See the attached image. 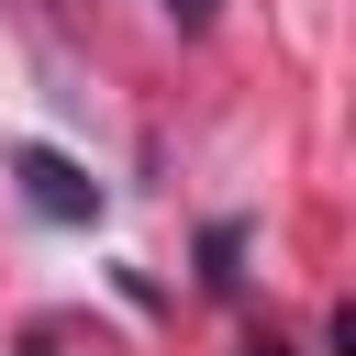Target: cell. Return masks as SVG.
<instances>
[{"label":"cell","mask_w":356,"mask_h":356,"mask_svg":"<svg viewBox=\"0 0 356 356\" xmlns=\"http://www.w3.org/2000/svg\"><path fill=\"white\" fill-rule=\"evenodd\" d=\"M22 356H78V323H33V334H22Z\"/></svg>","instance_id":"cell-2"},{"label":"cell","mask_w":356,"mask_h":356,"mask_svg":"<svg viewBox=\"0 0 356 356\" xmlns=\"http://www.w3.org/2000/svg\"><path fill=\"white\" fill-rule=\"evenodd\" d=\"M167 22H211V0H167Z\"/></svg>","instance_id":"cell-3"},{"label":"cell","mask_w":356,"mask_h":356,"mask_svg":"<svg viewBox=\"0 0 356 356\" xmlns=\"http://www.w3.org/2000/svg\"><path fill=\"white\" fill-rule=\"evenodd\" d=\"M11 178H22V200H33L44 222H89V211H100V178H89L78 156H56V145H11Z\"/></svg>","instance_id":"cell-1"},{"label":"cell","mask_w":356,"mask_h":356,"mask_svg":"<svg viewBox=\"0 0 356 356\" xmlns=\"http://www.w3.org/2000/svg\"><path fill=\"white\" fill-rule=\"evenodd\" d=\"M245 356H289V345H278V334H267V345H245Z\"/></svg>","instance_id":"cell-4"}]
</instances>
